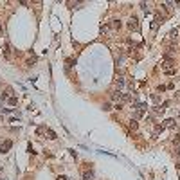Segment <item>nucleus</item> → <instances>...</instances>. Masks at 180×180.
<instances>
[{
    "mask_svg": "<svg viewBox=\"0 0 180 180\" xmlns=\"http://www.w3.org/2000/svg\"><path fill=\"white\" fill-rule=\"evenodd\" d=\"M112 27H113V29H121V22H119V20H113Z\"/></svg>",
    "mask_w": 180,
    "mask_h": 180,
    "instance_id": "nucleus-12",
    "label": "nucleus"
},
{
    "mask_svg": "<svg viewBox=\"0 0 180 180\" xmlns=\"http://www.w3.org/2000/svg\"><path fill=\"white\" fill-rule=\"evenodd\" d=\"M133 108H135V112H146L148 110V105L146 103H133Z\"/></svg>",
    "mask_w": 180,
    "mask_h": 180,
    "instance_id": "nucleus-3",
    "label": "nucleus"
},
{
    "mask_svg": "<svg viewBox=\"0 0 180 180\" xmlns=\"http://www.w3.org/2000/svg\"><path fill=\"white\" fill-rule=\"evenodd\" d=\"M56 180H67V176H63V175H59V176H58Z\"/></svg>",
    "mask_w": 180,
    "mask_h": 180,
    "instance_id": "nucleus-15",
    "label": "nucleus"
},
{
    "mask_svg": "<svg viewBox=\"0 0 180 180\" xmlns=\"http://www.w3.org/2000/svg\"><path fill=\"white\" fill-rule=\"evenodd\" d=\"M103 108H105V112H108V110H112V105H110V103H105Z\"/></svg>",
    "mask_w": 180,
    "mask_h": 180,
    "instance_id": "nucleus-14",
    "label": "nucleus"
},
{
    "mask_svg": "<svg viewBox=\"0 0 180 180\" xmlns=\"http://www.w3.org/2000/svg\"><path fill=\"white\" fill-rule=\"evenodd\" d=\"M9 105H11V106H16V105H18V99H16V97H9Z\"/></svg>",
    "mask_w": 180,
    "mask_h": 180,
    "instance_id": "nucleus-11",
    "label": "nucleus"
},
{
    "mask_svg": "<svg viewBox=\"0 0 180 180\" xmlns=\"http://www.w3.org/2000/svg\"><path fill=\"white\" fill-rule=\"evenodd\" d=\"M47 135H49V139H52V141H54V139H56V133L51 130V128H47Z\"/></svg>",
    "mask_w": 180,
    "mask_h": 180,
    "instance_id": "nucleus-10",
    "label": "nucleus"
},
{
    "mask_svg": "<svg viewBox=\"0 0 180 180\" xmlns=\"http://www.w3.org/2000/svg\"><path fill=\"white\" fill-rule=\"evenodd\" d=\"M0 32H2V25H0Z\"/></svg>",
    "mask_w": 180,
    "mask_h": 180,
    "instance_id": "nucleus-17",
    "label": "nucleus"
},
{
    "mask_svg": "<svg viewBox=\"0 0 180 180\" xmlns=\"http://www.w3.org/2000/svg\"><path fill=\"white\" fill-rule=\"evenodd\" d=\"M11 148H13V142L11 141H4L2 144H0V153H7Z\"/></svg>",
    "mask_w": 180,
    "mask_h": 180,
    "instance_id": "nucleus-1",
    "label": "nucleus"
},
{
    "mask_svg": "<svg viewBox=\"0 0 180 180\" xmlns=\"http://www.w3.org/2000/svg\"><path fill=\"white\" fill-rule=\"evenodd\" d=\"M83 180H94V173L92 171H85L83 173Z\"/></svg>",
    "mask_w": 180,
    "mask_h": 180,
    "instance_id": "nucleus-7",
    "label": "nucleus"
},
{
    "mask_svg": "<svg viewBox=\"0 0 180 180\" xmlns=\"http://www.w3.org/2000/svg\"><path fill=\"white\" fill-rule=\"evenodd\" d=\"M166 126H168V128H173V126H175V121H173V119H168V121H164V128H166Z\"/></svg>",
    "mask_w": 180,
    "mask_h": 180,
    "instance_id": "nucleus-8",
    "label": "nucleus"
},
{
    "mask_svg": "<svg viewBox=\"0 0 180 180\" xmlns=\"http://www.w3.org/2000/svg\"><path fill=\"white\" fill-rule=\"evenodd\" d=\"M141 7H142V11H144L146 14H150V13H151V7H150V4H146V2H142V4H141Z\"/></svg>",
    "mask_w": 180,
    "mask_h": 180,
    "instance_id": "nucleus-6",
    "label": "nucleus"
},
{
    "mask_svg": "<svg viewBox=\"0 0 180 180\" xmlns=\"http://www.w3.org/2000/svg\"><path fill=\"white\" fill-rule=\"evenodd\" d=\"M164 72H166V74H168V76H173V74H175V72H176V70H175V69H168V70H164Z\"/></svg>",
    "mask_w": 180,
    "mask_h": 180,
    "instance_id": "nucleus-13",
    "label": "nucleus"
},
{
    "mask_svg": "<svg viewBox=\"0 0 180 180\" xmlns=\"http://www.w3.org/2000/svg\"><path fill=\"white\" fill-rule=\"evenodd\" d=\"M130 128H132V130H137V128H139V124H137L135 119H132V121H130Z\"/></svg>",
    "mask_w": 180,
    "mask_h": 180,
    "instance_id": "nucleus-9",
    "label": "nucleus"
},
{
    "mask_svg": "<svg viewBox=\"0 0 180 180\" xmlns=\"http://www.w3.org/2000/svg\"><path fill=\"white\" fill-rule=\"evenodd\" d=\"M0 105H2V97H0Z\"/></svg>",
    "mask_w": 180,
    "mask_h": 180,
    "instance_id": "nucleus-16",
    "label": "nucleus"
},
{
    "mask_svg": "<svg viewBox=\"0 0 180 180\" xmlns=\"http://www.w3.org/2000/svg\"><path fill=\"white\" fill-rule=\"evenodd\" d=\"M0 180H6V178H0Z\"/></svg>",
    "mask_w": 180,
    "mask_h": 180,
    "instance_id": "nucleus-18",
    "label": "nucleus"
},
{
    "mask_svg": "<svg viewBox=\"0 0 180 180\" xmlns=\"http://www.w3.org/2000/svg\"><path fill=\"white\" fill-rule=\"evenodd\" d=\"M128 29L130 31H139V20L137 18H132L130 22H128Z\"/></svg>",
    "mask_w": 180,
    "mask_h": 180,
    "instance_id": "nucleus-2",
    "label": "nucleus"
},
{
    "mask_svg": "<svg viewBox=\"0 0 180 180\" xmlns=\"http://www.w3.org/2000/svg\"><path fill=\"white\" fill-rule=\"evenodd\" d=\"M124 85H126V81H124V77H123V76H117V77H115V87H117L119 90H121V88H123Z\"/></svg>",
    "mask_w": 180,
    "mask_h": 180,
    "instance_id": "nucleus-4",
    "label": "nucleus"
},
{
    "mask_svg": "<svg viewBox=\"0 0 180 180\" xmlns=\"http://www.w3.org/2000/svg\"><path fill=\"white\" fill-rule=\"evenodd\" d=\"M121 97H123L121 90H115V92L112 94V99H113V101H121Z\"/></svg>",
    "mask_w": 180,
    "mask_h": 180,
    "instance_id": "nucleus-5",
    "label": "nucleus"
}]
</instances>
